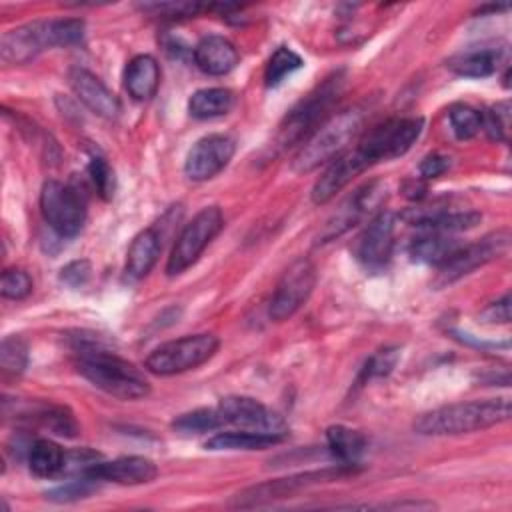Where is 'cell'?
Here are the masks:
<instances>
[{
    "mask_svg": "<svg viewBox=\"0 0 512 512\" xmlns=\"http://www.w3.org/2000/svg\"><path fill=\"white\" fill-rule=\"evenodd\" d=\"M422 128V118H392L372 128L356 148L346 150L330 162L324 174L316 180V194L324 200H332L358 174L376 162L406 154L422 134Z\"/></svg>",
    "mask_w": 512,
    "mask_h": 512,
    "instance_id": "obj_1",
    "label": "cell"
},
{
    "mask_svg": "<svg viewBox=\"0 0 512 512\" xmlns=\"http://www.w3.org/2000/svg\"><path fill=\"white\" fill-rule=\"evenodd\" d=\"M510 418L508 398H484L454 402L420 414L414 430L422 436H458L484 430Z\"/></svg>",
    "mask_w": 512,
    "mask_h": 512,
    "instance_id": "obj_2",
    "label": "cell"
},
{
    "mask_svg": "<svg viewBox=\"0 0 512 512\" xmlns=\"http://www.w3.org/2000/svg\"><path fill=\"white\" fill-rule=\"evenodd\" d=\"M84 38V22L78 18L34 20L12 28L0 38L4 64H26L46 48L74 46Z\"/></svg>",
    "mask_w": 512,
    "mask_h": 512,
    "instance_id": "obj_3",
    "label": "cell"
},
{
    "mask_svg": "<svg viewBox=\"0 0 512 512\" xmlns=\"http://www.w3.org/2000/svg\"><path fill=\"white\" fill-rule=\"evenodd\" d=\"M364 126V108L354 106L340 114L326 118L312 136L302 144L294 156L290 168L296 174H306L320 168L326 162H332L346 152L350 142L362 132Z\"/></svg>",
    "mask_w": 512,
    "mask_h": 512,
    "instance_id": "obj_4",
    "label": "cell"
},
{
    "mask_svg": "<svg viewBox=\"0 0 512 512\" xmlns=\"http://www.w3.org/2000/svg\"><path fill=\"white\" fill-rule=\"evenodd\" d=\"M78 372L102 392L120 400H138L150 394L144 374L128 360L100 348H82Z\"/></svg>",
    "mask_w": 512,
    "mask_h": 512,
    "instance_id": "obj_5",
    "label": "cell"
},
{
    "mask_svg": "<svg viewBox=\"0 0 512 512\" xmlns=\"http://www.w3.org/2000/svg\"><path fill=\"white\" fill-rule=\"evenodd\" d=\"M344 88V74L334 72L322 84H318L310 94H306L280 122L274 146L276 150H286L294 144L306 142L312 132L326 120L328 110L338 100Z\"/></svg>",
    "mask_w": 512,
    "mask_h": 512,
    "instance_id": "obj_6",
    "label": "cell"
},
{
    "mask_svg": "<svg viewBox=\"0 0 512 512\" xmlns=\"http://www.w3.org/2000/svg\"><path fill=\"white\" fill-rule=\"evenodd\" d=\"M220 342L214 334L200 332V334H188L170 342H164L156 346L148 358H146V370L158 376H172L180 372H188L198 368L200 364L208 362Z\"/></svg>",
    "mask_w": 512,
    "mask_h": 512,
    "instance_id": "obj_7",
    "label": "cell"
},
{
    "mask_svg": "<svg viewBox=\"0 0 512 512\" xmlns=\"http://www.w3.org/2000/svg\"><path fill=\"white\" fill-rule=\"evenodd\" d=\"M224 228V216L218 206L202 208L178 234L172 252L168 256L166 274L178 276L190 268L206 250V246L220 234Z\"/></svg>",
    "mask_w": 512,
    "mask_h": 512,
    "instance_id": "obj_8",
    "label": "cell"
},
{
    "mask_svg": "<svg viewBox=\"0 0 512 512\" xmlns=\"http://www.w3.org/2000/svg\"><path fill=\"white\" fill-rule=\"evenodd\" d=\"M40 212L48 226L64 236H76L86 222L84 196L70 184L48 180L40 192Z\"/></svg>",
    "mask_w": 512,
    "mask_h": 512,
    "instance_id": "obj_9",
    "label": "cell"
},
{
    "mask_svg": "<svg viewBox=\"0 0 512 512\" xmlns=\"http://www.w3.org/2000/svg\"><path fill=\"white\" fill-rule=\"evenodd\" d=\"M510 248V232L496 230L472 244H462L444 264L438 266V274L434 284L436 286H448L452 282H458L460 278L468 276L480 266H486L488 262L504 256Z\"/></svg>",
    "mask_w": 512,
    "mask_h": 512,
    "instance_id": "obj_10",
    "label": "cell"
},
{
    "mask_svg": "<svg viewBox=\"0 0 512 512\" xmlns=\"http://www.w3.org/2000/svg\"><path fill=\"white\" fill-rule=\"evenodd\" d=\"M316 284V266L310 258H296L280 276L272 300H270V318L276 322L288 320L294 316L302 304L310 298Z\"/></svg>",
    "mask_w": 512,
    "mask_h": 512,
    "instance_id": "obj_11",
    "label": "cell"
},
{
    "mask_svg": "<svg viewBox=\"0 0 512 512\" xmlns=\"http://www.w3.org/2000/svg\"><path fill=\"white\" fill-rule=\"evenodd\" d=\"M224 424L238 426L240 430L284 434V420L250 396H226L216 406Z\"/></svg>",
    "mask_w": 512,
    "mask_h": 512,
    "instance_id": "obj_12",
    "label": "cell"
},
{
    "mask_svg": "<svg viewBox=\"0 0 512 512\" xmlns=\"http://www.w3.org/2000/svg\"><path fill=\"white\" fill-rule=\"evenodd\" d=\"M236 144L226 134H208L200 138L188 152L184 172L194 182H204L228 166Z\"/></svg>",
    "mask_w": 512,
    "mask_h": 512,
    "instance_id": "obj_13",
    "label": "cell"
},
{
    "mask_svg": "<svg viewBox=\"0 0 512 512\" xmlns=\"http://www.w3.org/2000/svg\"><path fill=\"white\" fill-rule=\"evenodd\" d=\"M394 230H396V214L390 210H380L358 236L356 242V258L366 268H382L394 248Z\"/></svg>",
    "mask_w": 512,
    "mask_h": 512,
    "instance_id": "obj_14",
    "label": "cell"
},
{
    "mask_svg": "<svg viewBox=\"0 0 512 512\" xmlns=\"http://www.w3.org/2000/svg\"><path fill=\"white\" fill-rule=\"evenodd\" d=\"M352 466L348 464H340L338 468L332 470H318V472H306V474H298V476H290V478H278V480H270V482H262L258 486L246 488L244 492L236 494V506H258L264 504L268 500L274 498H284L304 486L322 482V480H332L338 478L346 472H350Z\"/></svg>",
    "mask_w": 512,
    "mask_h": 512,
    "instance_id": "obj_15",
    "label": "cell"
},
{
    "mask_svg": "<svg viewBox=\"0 0 512 512\" xmlns=\"http://www.w3.org/2000/svg\"><path fill=\"white\" fill-rule=\"evenodd\" d=\"M384 194V188H380L378 182L364 184L358 188L326 222L324 230L320 232V242H328L332 238H338L348 228H352L366 212H370L374 206L380 204V198Z\"/></svg>",
    "mask_w": 512,
    "mask_h": 512,
    "instance_id": "obj_16",
    "label": "cell"
},
{
    "mask_svg": "<svg viewBox=\"0 0 512 512\" xmlns=\"http://www.w3.org/2000/svg\"><path fill=\"white\" fill-rule=\"evenodd\" d=\"M402 218L418 226L426 232H440V234H454V232H464L474 228L482 216L474 210H446L440 206L424 208V206H414L402 214Z\"/></svg>",
    "mask_w": 512,
    "mask_h": 512,
    "instance_id": "obj_17",
    "label": "cell"
},
{
    "mask_svg": "<svg viewBox=\"0 0 512 512\" xmlns=\"http://www.w3.org/2000/svg\"><path fill=\"white\" fill-rule=\"evenodd\" d=\"M68 80H70L74 94L94 114L108 118V120L118 116L120 102H118L116 94L96 74H92L86 68H72L68 74Z\"/></svg>",
    "mask_w": 512,
    "mask_h": 512,
    "instance_id": "obj_18",
    "label": "cell"
},
{
    "mask_svg": "<svg viewBox=\"0 0 512 512\" xmlns=\"http://www.w3.org/2000/svg\"><path fill=\"white\" fill-rule=\"evenodd\" d=\"M158 476V468L150 458L144 456H120L110 462H98L90 472L92 480L114 482L122 486L148 484Z\"/></svg>",
    "mask_w": 512,
    "mask_h": 512,
    "instance_id": "obj_19",
    "label": "cell"
},
{
    "mask_svg": "<svg viewBox=\"0 0 512 512\" xmlns=\"http://www.w3.org/2000/svg\"><path fill=\"white\" fill-rule=\"evenodd\" d=\"M238 50L236 46L218 34L204 36L194 48V62L196 66L210 76H224L238 64Z\"/></svg>",
    "mask_w": 512,
    "mask_h": 512,
    "instance_id": "obj_20",
    "label": "cell"
},
{
    "mask_svg": "<svg viewBox=\"0 0 512 512\" xmlns=\"http://www.w3.org/2000/svg\"><path fill=\"white\" fill-rule=\"evenodd\" d=\"M160 84V66L154 56L138 54L124 70V86L134 100H150Z\"/></svg>",
    "mask_w": 512,
    "mask_h": 512,
    "instance_id": "obj_21",
    "label": "cell"
},
{
    "mask_svg": "<svg viewBox=\"0 0 512 512\" xmlns=\"http://www.w3.org/2000/svg\"><path fill=\"white\" fill-rule=\"evenodd\" d=\"M162 250L160 234L154 228H146L134 236L126 254V274L134 280L144 278L158 262Z\"/></svg>",
    "mask_w": 512,
    "mask_h": 512,
    "instance_id": "obj_22",
    "label": "cell"
},
{
    "mask_svg": "<svg viewBox=\"0 0 512 512\" xmlns=\"http://www.w3.org/2000/svg\"><path fill=\"white\" fill-rule=\"evenodd\" d=\"M286 434L252 432V430H228L218 432L206 440V450H264L284 440Z\"/></svg>",
    "mask_w": 512,
    "mask_h": 512,
    "instance_id": "obj_23",
    "label": "cell"
},
{
    "mask_svg": "<svg viewBox=\"0 0 512 512\" xmlns=\"http://www.w3.org/2000/svg\"><path fill=\"white\" fill-rule=\"evenodd\" d=\"M462 242L452 238L450 234H440V232H424L418 236L412 246H410V256L416 262L422 264H434L440 266L444 264L458 248Z\"/></svg>",
    "mask_w": 512,
    "mask_h": 512,
    "instance_id": "obj_24",
    "label": "cell"
},
{
    "mask_svg": "<svg viewBox=\"0 0 512 512\" xmlns=\"http://www.w3.org/2000/svg\"><path fill=\"white\" fill-rule=\"evenodd\" d=\"M326 446H328L330 454L334 458H338L342 464L354 466L358 462V458L364 454L366 438L358 430L336 424L326 430Z\"/></svg>",
    "mask_w": 512,
    "mask_h": 512,
    "instance_id": "obj_25",
    "label": "cell"
},
{
    "mask_svg": "<svg viewBox=\"0 0 512 512\" xmlns=\"http://www.w3.org/2000/svg\"><path fill=\"white\" fill-rule=\"evenodd\" d=\"M500 54L494 48H480L468 50L448 60V68L458 76L466 78H486L496 72Z\"/></svg>",
    "mask_w": 512,
    "mask_h": 512,
    "instance_id": "obj_26",
    "label": "cell"
},
{
    "mask_svg": "<svg viewBox=\"0 0 512 512\" xmlns=\"http://www.w3.org/2000/svg\"><path fill=\"white\" fill-rule=\"evenodd\" d=\"M234 104V94L228 88H202L188 100V112L192 118L210 120L224 116Z\"/></svg>",
    "mask_w": 512,
    "mask_h": 512,
    "instance_id": "obj_27",
    "label": "cell"
},
{
    "mask_svg": "<svg viewBox=\"0 0 512 512\" xmlns=\"http://www.w3.org/2000/svg\"><path fill=\"white\" fill-rule=\"evenodd\" d=\"M66 452L52 440L40 438L28 448V466L30 472L40 478H50L62 474Z\"/></svg>",
    "mask_w": 512,
    "mask_h": 512,
    "instance_id": "obj_28",
    "label": "cell"
},
{
    "mask_svg": "<svg viewBox=\"0 0 512 512\" xmlns=\"http://www.w3.org/2000/svg\"><path fill=\"white\" fill-rule=\"evenodd\" d=\"M302 64H304L302 58L292 48H288V46L276 48L264 68L266 86H278L288 74L298 70Z\"/></svg>",
    "mask_w": 512,
    "mask_h": 512,
    "instance_id": "obj_29",
    "label": "cell"
},
{
    "mask_svg": "<svg viewBox=\"0 0 512 512\" xmlns=\"http://www.w3.org/2000/svg\"><path fill=\"white\" fill-rule=\"evenodd\" d=\"M222 424L224 422H222V418H220L216 408H198V410L180 414L172 422L174 430H178L182 434H204V432L220 428Z\"/></svg>",
    "mask_w": 512,
    "mask_h": 512,
    "instance_id": "obj_30",
    "label": "cell"
},
{
    "mask_svg": "<svg viewBox=\"0 0 512 512\" xmlns=\"http://www.w3.org/2000/svg\"><path fill=\"white\" fill-rule=\"evenodd\" d=\"M28 364V344L12 334L6 336L0 344V366L6 374H22Z\"/></svg>",
    "mask_w": 512,
    "mask_h": 512,
    "instance_id": "obj_31",
    "label": "cell"
},
{
    "mask_svg": "<svg viewBox=\"0 0 512 512\" xmlns=\"http://www.w3.org/2000/svg\"><path fill=\"white\" fill-rule=\"evenodd\" d=\"M454 134L460 140L474 138L482 128V114L468 104H454L448 112Z\"/></svg>",
    "mask_w": 512,
    "mask_h": 512,
    "instance_id": "obj_32",
    "label": "cell"
},
{
    "mask_svg": "<svg viewBox=\"0 0 512 512\" xmlns=\"http://www.w3.org/2000/svg\"><path fill=\"white\" fill-rule=\"evenodd\" d=\"M398 360H400V350L398 348L388 346V348H382V350L374 352L366 360L364 368L360 370V382H368L372 378L388 376L394 370V366L398 364Z\"/></svg>",
    "mask_w": 512,
    "mask_h": 512,
    "instance_id": "obj_33",
    "label": "cell"
},
{
    "mask_svg": "<svg viewBox=\"0 0 512 512\" xmlns=\"http://www.w3.org/2000/svg\"><path fill=\"white\" fill-rule=\"evenodd\" d=\"M482 128L490 140L506 142L510 132V104L504 100L486 110V114H482Z\"/></svg>",
    "mask_w": 512,
    "mask_h": 512,
    "instance_id": "obj_34",
    "label": "cell"
},
{
    "mask_svg": "<svg viewBox=\"0 0 512 512\" xmlns=\"http://www.w3.org/2000/svg\"><path fill=\"white\" fill-rule=\"evenodd\" d=\"M88 174L98 196L102 200H110L116 190V178L110 164L102 156H92L88 162Z\"/></svg>",
    "mask_w": 512,
    "mask_h": 512,
    "instance_id": "obj_35",
    "label": "cell"
},
{
    "mask_svg": "<svg viewBox=\"0 0 512 512\" xmlns=\"http://www.w3.org/2000/svg\"><path fill=\"white\" fill-rule=\"evenodd\" d=\"M0 292L4 298L22 300L32 292V278L26 270L6 268L0 278Z\"/></svg>",
    "mask_w": 512,
    "mask_h": 512,
    "instance_id": "obj_36",
    "label": "cell"
},
{
    "mask_svg": "<svg viewBox=\"0 0 512 512\" xmlns=\"http://www.w3.org/2000/svg\"><path fill=\"white\" fill-rule=\"evenodd\" d=\"M140 8L152 16H162V18H188L202 10H208V6L198 2H148V4H142Z\"/></svg>",
    "mask_w": 512,
    "mask_h": 512,
    "instance_id": "obj_37",
    "label": "cell"
},
{
    "mask_svg": "<svg viewBox=\"0 0 512 512\" xmlns=\"http://www.w3.org/2000/svg\"><path fill=\"white\" fill-rule=\"evenodd\" d=\"M100 460H102L100 454H96V452H92V450H88V448H80V450L66 452L62 474L90 478V472L94 470V466H96Z\"/></svg>",
    "mask_w": 512,
    "mask_h": 512,
    "instance_id": "obj_38",
    "label": "cell"
},
{
    "mask_svg": "<svg viewBox=\"0 0 512 512\" xmlns=\"http://www.w3.org/2000/svg\"><path fill=\"white\" fill-rule=\"evenodd\" d=\"M94 484L96 480L92 478H78V480H70L66 482L64 486H58L50 492H46V498L48 500H54V502H72V500H80V498H86L92 490H94Z\"/></svg>",
    "mask_w": 512,
    "mask_h": 512,
    "instance_id": "obj_39",
    "label": "cell"
},
{
    "mask_svg": "<svg viewBox=\"0 0 512 512\" xmlns=\"http://www.w3.org/2000/svg\"><path fill=\"white\" fill-rule=\"evenodd\" d=\"M90 276H92V266L88 260H74L60 270V280L72 288L84 286L90 280Z\"/></svg>",
    "mask_w": 512,
    "mask_h": 512,
    "instance_id": "obj_40",
    "label": "cell"
},
{
    "mask_svg": "<svg viewBox=\"0 0 512 512\" xmlns=\"http://www.w3.org/2000/svg\"><path fill=\"white\" fill-rule=\"evenodd\" d=\"M482 320L490 324H508L510 322V296H502L482 310Z\"/></svg>",
    "mask_w": 512,
    "mask_h": 512,
    "instance_id": "obj_41",
    "label": "cell"
},
{
    "mask_svg": "<svg viewBox=\"0 0 512 512\" xmlns=\"http://www.w3.org/2000/svg\"><path fill=\"white\" fill-rule=\"evenodd\" d=\"M448 168H450V158L444 156V154H438V152L428 154V156L420 162V166H418L422 178H438V176H442Z\"/></svg>",
    "mask_w": 512,
    "mask_h": 512,
    "instance_id": "obj_42",
    "label": "cell"
}]
</instances>
